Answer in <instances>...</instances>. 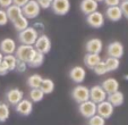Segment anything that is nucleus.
<instances>
[{"mask_svg":"<svg viewBox=\"0 0 128 125\" xmlns=\"http://www.w3.org/2000/svg\"><path fill=\"white\" fill-rule=\"evenodd\" d=\"M106 99L110 103H111L114 107H119L124 103V100H125V97H124V93L121 91H116L114 93H110L106 96Z\"/></svg>","mask_w":128,"mask_h":125,"instance_id":"412c9836","label":"nucleus"},{"mask_svg":"<svg viewBox=\"0 0 128 125\" xmlns=\"http://www.w3.org/2000/svg\"><path fill=\"white\" fill-rule=\"evenodd\" d=\"M106 62V70L108 72H114L119 68L120 66V60L118 58H114V57H109L104 60Z\"/></svg>","mask_w":128,"mask_h":125,"instance_id":"bb28decb","label":"nucleus"},{"mask_svg":"<svg viewBox=\"0 0 128 125\" xmlns=\"http://www.w3.org/2000/svg\"><path fill=\"white\" fill-rule=\"evenodd\" d=\"M16 48L17 44L15 42V40H12L10 38H5L0 42V51L4 55H12L16 51Z\"/></svg>","mask_w":128,"mask_h":125,"instance_id":"2eb2a0df","label":"nucleus"},{"mask_svg":"<svg viewBox=\"0 0 128 125\" xmlns=\"http://www.w3.org/2000/svg\"><path fill=\"white\" fill-rule=\"evenodd\" d=\"M38 36H39V32L36 31L33 26H27L25 30H23L18 33V39H20V42L22 44L34 46Z\"/></svg>","mask_w":128,"mask_h":125,"instance_id":"f03ea898","label":"nucleus"},{"mask_svg":"<svg viewBox=\"0 0 128 125\" xmlns=\"http://www.w3.org/2000/svg\"><path fill=\"white\" fill-rule=\"evenodd\" d=\"M86 22L93 29H100L104 25V15L101 12H95L86 15Z\"/></svg>","mask_w":128,"mask_h":125,"instance_id":"6e6552de","label":"nucleus"},{"mask_svg":"<svg viewBox=\"0 0 128 125\" xmlns=\"http://www.w3.org/2000/svg\"><path fill=\"white\" fill-rule=\"evenodd\" d=\"M125 79H126V80H128V75H126V76H125Z\"/></svg>","mask_w":128,"mask_h":125,"instance_id":"37998d69","label":"nucleus"},{"mask_svg":"<svg viewBox=\"0 0 128 125\" xmlns=\"http://www.w3.org/2000/svg\"><path fill=\"white\" fill-rule=\"evenodd\" d=\"M9 72L10 71H9V68H8V66L6 65V62L2 60V61L0 62V75L4 76V75H7Z\"/></svg>","mask_w":128,"mask_h":125,"instance_id":"e433bc0d","label":"nucleus"},{"mask_svg":"<svg viewBox=\"0 0 128 125\" xmlns=\"http://www.w3.org/2000/svg\"><path fill=\"white\" fill-rule=\"evenodd\" d=\"M27 3H28V0H12V4L16 6H20V7H23Z\"/></svg>","mask_w":128,"mask_h":125,"instance_id":"ea45409f","label":"nucleus"},{"mask_svg":"<svg viewBox=\"0 0 128 125\" xmlns=\"http://www.w3.org/2000/svg\"><path fill=\"white\" fill-rule=\"evenodd\" d=\"M15 109L18 114L23 116H28L32 114L33 111V102L28 99H24L23 98L20 102L17 103L16 106H15Z\"/></svg>","mask_w":128,"mask_h":125,"instance_id":"ddd939ff","label":"nucleus"},{"mask_svg":"<svg viewBox=\"0 0 128 125\" xmlns=\"http://www.w3.org/2000/svg\"><path fill=\"white\" fill-rule=\"evenodd\" d=\"M72 98L77 103L86 101L90 99V89L85 85H76L72 90Z\"/></svg>","mask_w":128,"mask_h":125,"instance_id":"39448f33","label":"nucleus"},{"mask_svg":"<svg viewBox=\"0 0 128 125\" xmlns=\"http://www.w3.org/2000/svg\"><path fill=\"white\" fill-rule=\"evenodd\" d=\"M27 62L25 61H22V60L17 59V62H16V67H15V71H17L18 73H24L26 72L27 70Z\"/></svg>","mask_w":128,"mask_h":125,"instance_id":"473e14b6","label":"nucleus"},{"mask_svg":"<svg viewBox=\"0 0 128 125\" xmlns=\"http://www.w3.org/2000/svg\"><path fill=\"white\" fill-rule=\"evenodd\" d=\"M96 105L98 103L93 102L92 100H86V101H83V102L80 103L78 106V111L80 113V115L83 117L87 118L88 119L90 117H92L93 115L96 114Z\"/></svg>","mask_w":128,"mask_h":125,"instance_id":"20e7f679","label":"nucleus"},{"mask_svg":"<svg viewBox=\"0 0 128 125\" xmlns=\"http://www.w3.org/2000/svg\"><path fill=\"white\" fill-rule=\"evenodd\" d=\"M10 116L9 105L5 102H0V123H5Z\"/></svg>","mask_w":128,"mask_h":125,"instance_id":"cd10ccee","label":"nucleus"},{"mask_svg":"<svg viewBox=\"0 0 128 125\" xmlns=\"http://www.w3.org/2000/svg\"><path fill=\"white\" fill-rule=\"evenodd\" d=\"M106 17L111 22H119L122 18V12L120 6H111L108 7L106 10Z\"/></svg>","mask_w":128,"mask_h":125,"instance_id":"dca6fc26","label":"nucleus"},{"mask_svg":"<svg viewBox=\"0 0 128 125\" xmlns=\"http://www.w3.org/2000/svg\"><path fill=\"white\" fill-rule=\"evenodd\" d=\"M86 76V71L82 67V66H75L69 71V77L74 83L76 84H80L85 80Z\"/></svg>","mask_w":128,"mask_h":125,"instance_id":"4468645a","label":"nucleus"},{"mask_svg":"<svg viewBox=\"0 0 128 125\" xmlns=\"http://www.w3.org/2000/svg\"><path fill=\"white\" fill-rule=\"evenodd\" d=\"M40 89L43 91L44 94L52 93L53 90H54V82L51 79H43L41 85H40Z\"/></svg>","mask_w":128,"mask_h":125,"instance_id":"5701e85b","label":"nucleus"},{"mask_svg":"<svg viewBox=\"0 0 128 125\" xmlns=\"http://www.w3.org/2000/svg\"><path fill=\"white\" fill-rule=\"evenodd\" d=\"M42 80H43V77H42L41 75L33 74V75H31V76H28V79H27V84H28V87L31 88V89H33V88H40V85H41V83H42Z\"/></svg>","mask_w":128,"mask_h":125,"instance_id":"c85d7f7f","label":"nucleus"},{"mask_svg":"<svg viewBox=\"0 0 128 125\" xmlns=\"http://www.w3.org/2000/svg\"><path fill=\"white\" fill-rule=\"evenodd\" d=\"M88 125H106V119L102 116L95 114L88 118Z\"/></svg>","mask_w":128,"mask_h":125,"instance_id":"7c9ffc66","label":"nucleus"},{"mask_svg":"<svg viewBox=\"0 0 128 125\" xmlns=\"http://www.w3.org/2000/svg\"><path fill=\"white\" fill-rule=\"evenodd\" d=\"M22 10H23V15L27 19H34L40 15L41 7L39 6L36 0H28V3L25 4L22 7Z\"/></svg>","mask_w":128,"mask_h":125,"instance_id":"7ed1b4c3","label":"nucleus"},{"mask_svg":"<svg viewBox=\"0 0 128 125\" xmlns=\"http://www.w3.org/2000/svg\"><path fill=\"white\" fill-rule=\"evenodd\" d=\"M85 49H86V51L90 53H100L102 51V49H103V43H102V41L98 38L91 39V40H88L86 42Z\"/></svg>","mask_w":128,"mask_h":125,"instance_id":"f3484780","label":"nucleus"},{"mask_svg":"<svg viewBox=\"0 0 128 125\" xmlns=\"http://www.w3.org/2000/svg\"><path fill=\"white\" fill-rule=\"evenodd\" d=\"M103 1L108 7H111V6H119L121 3V0H103Z\"/></svg>","mask_w":128,"mask_h":125,"instance_id":"4c0bfd02","label":"nucleus"},{"mask_svg":"<svg viewBox=\"0 0 128 125\" xmlns=\"http://www.w3.org/2000/svg\"><path fill=\"white\" fill-rule=\"evenodd\" d=\"M36 50L34 48V46H30V44H20V47L16 48L15 51V56L17 59L25 61L28 64L31 61V59L33 58V56L35 55Z\"/></svg>","mask_w":128,"mask_h":125,"instance_id":"f257e3e1","label":"nucleus"},{"mask_svg":"<svg viewBox=\"0 0 128 125\" xmlns=\"http://www.w3.org/2000/svg\"><path fill=\"white\" fill-rule=\"evenodd\" d=\"M100 61H101L100 53H90V52H87L86 55L84 56V64L86 65V67L90 68V70H93Z\"/></svg>","mask_w":128,"mask_h":125,"instance_id":"aec40b11","label":"nucleus"},{"mask_svg":"<svg viewBox=\"0 0 128 125\" xmlns=\"http://www.w3.org/2000/svg\"><path fill=\"white\" fill-rule=\"evenodd\" d=\"M106 92L102 89L101 85H94L90 89V100L95 103H100L101 101L106 100Z\"/></svg>","mask_w":128,"mask_h":125,"instance_id":"f8f14e48","label":"nucleus"},{"mask_svg":"<svg viewBox=\"0 0 128 125\" xmlns=\"http://www.w3.org/2000/svg\"><path fill=\"white\" fill-rule=\"evenodd\" d=\"M106 53L109 57H114L120 59L124 56V46L119 41H112L106 47Z\"/></svg>","mask_w":128,"mask_h":125,"instance_id":"9b49d317","label":"nucleus"},{"mask_svg":"<svg viewBox=\"0 0 128 125\" xmlns=\"http://www.w3.org/2000/svg\"><path fill=\"white\" fill-rule=\"evenodd\" d=\"M34 48H35L36 51H39V52L43 53V55L50 52V50H51V40H50V38H49L48 35H46V34H41V35H39L38 39H36V41H35V43H34Z\"/></svg>","mask_w":128,"mask_h":125,"instance_id":"423d86ee","label":"nucleus"},{"mask_svg":"<svg viewBox=\"0 0 128 125\" xmlns=\"http://www.w3.org/2000/svg\"><path fill=\"white\" fill-rule=\"evenodd\" d=\"M95 1H98V3H102L103 0H95Z\"/></svg>","mask_w":128,"mask_h":125,"instance_id":"79ce46f5","label":"nucleus"},{"mask_svg":"<svg viewBox=\"0 0 128 125\" xmlns=\"http://www.w3.org/2000/svg\"><path fill=\"white\" fill-rule=\"evenodd\" d=\"M23 98H24V92L18 88H12L6 92V101L8 102V105L12 106H16Z\"/></svg>","mask_w":128,"mask_h":125,"instance_id":"1a4fd4ad","label":"nucleus"},{"mask_svg":"<svg viewBox=\"0 0 128 125\" xmlns=\"http://www.w3.org/2000/svg\"><path fill=\"white\" fill-rule=\"evenodd\" d=\"M52 12L56 15L64 16L68 14L70 10V1L69 0H52L51 3Z\"/></svg>","mask_w":128,"mask_h":125,"instance_id":"0eeeda50","label":"nucleus"},{"mask_svg":"<svg viewBox=\"0 0 128 125\" xmlns=\"http://www.w3.org/2000/svg\"><path fill=\"white\" fill-rule=\"evenodd\" d=\"M80 8L83 14L88 15V14H91V13L98 10V8H99V3L95 1V0H82V1H80Z\"/></svg>","mask_w":128,"mask_h":125,"instance_id":"6ab92c4d","label":"nucleus"},{"mask_svg":"<svg viewBox=\"0 0 128 125\" xmlns=\"http://www.w3.org/2000/svg\"><path fill=\"white\" fill-rule=\"evenodd\" d=\"M122 1H128V0H122Z\"/></svg>","mask_w":128,"mask_h":125,"instance_id":"c03bdc74","label":"nucleus"},{"mask_svg":"<svg viewBox=\"0 0 128 125\" xmlns=\"http://www.w3.org/2000/svg\"><path fill=\"white\" fill-rule=\"evenodd\" d=\"M2 60L6 62V65L8 66L9 71H15V67H16V62H17V58L16 56L12 53V55H5L2 58Z\"/></svg>","mask_w":128,"mask_h":125,"instance_id":"c756f323","label":"nucleus"},{"mask_svg":"<svg viewBox=\"0 0 128 125\" xmlns=\"http://www.w3.org/2000/svg\"><path fill=\"white\" fill-rule=\"evenodd\" d=\"M6 13H7V16H8V19L10 22H14L16 18H18L20 16L23 15V10H22V7L20 6H16V5H10L9 7L6 8Z\"/></svg>","mask_w":128,"mask_h":125,"instance_id":"4be33fe9","label":"nucleus"},{"mask_svg":"<svg viewBox=\"0 0 128 125\" xmlns=\"http://www.w3.org/2000/svg\"><path fill=\"white\" fill-rule=\"evenodd\" d=\"M44 62V55L39 51H36L35 55L33 56V58L31 59V61L27 64L30 67H33V68H36V67H40Z\"/></svg>","mask_w":128,"mask_h":125,"instance_id":"a878e982","label":"nucleus"},{"mask_svg":"<svg viewBox=\"0 0 128 125\" xmlns=\"http://www.w3.org/2000/svg\"><path fill=\"white\" fill-rule=\"evenodd\" d=\"M39 6L42 8V9H48V8L51 7V3L52 0H36Z\"/></svg>","mask_w":128,"mask_h":125,"instance_id":"f704fd0d","label":"nucleus"},{"mask_svg":"<svg viewBox=\"0 0 128 125\" xmlns=\"http://www.w3.org/2000/svg\"><path fill=\"white\" fill-rule=\"evenodd\" d=\"M114 107L108 100L101 101L100 103L96 105V114L102 116L104 119H108V118L111 117L112 114H114Z\"/></svg>","mask_w":128,"mask_h":125,"instance_id":"9d476101","label":"nucleus"},{"mask_svg":"<svg viewBox=\"0 0 128 125\" xmlns=\"http://www.w3.org/2000/svg\"><path fill=\"white\" fill-rule=\"evenodd\" d=\"M93 71H94V73L96 75H104V74H106V73H109L108 72V70H106V62L104 61H100L99 64H98L96 66H95L94 68H93Z\"/></svg>","mask_w":128,"mask_h":125,"instance_id":"2f4dec72","label":"nucleus"},{"mask_svg":"<svg viewBox=\"0 0 128 125\" xmlns=\"http://www.w3.org/2000/svg\"><path fill=\"white\" fill-rule=\"evenodd\" d=\"M101 87L106 92V94H110L119 90V82L114 77H109V79H106L102 82Z\"/></svg>","mask_w":128,"mask_h":125,"instance_id":"a211bd4d","label":"nucleus"},{"mask_svg":"<svg viewBox=\"0 0 128 125\" xmlns=\"http://www.w3.org/2000/svg\"><path fill=\"white\" fill-rule=\"evenodd\" d=\"M10 5H12V0H0V7L7 8Z\"/></svg>","mask_w":128,"mask_h":125,"instance_id":"58836bf2","label":"nucleus"},{"mask_svg":"<svg viewBox=\"0 0 128 125\" xmlns=\"http://www.w3.org/2000/svg\"><path fill=\"white\" fill-rule=\"evenodd\" d=\"M119 6H120L121 12H122V16L128 19V1H121Z\"/></svg>","mask_w":128,"mask_h":125,"instance_id":"c9c22d12","label":"nucleus"},{"mask_svg":"<svg viewBox=\"0 0 128 125\" xmlns=\"http://www.w3.org/2000/svg\"><path fill=\"white\" fill-rule=\"evenodd\" d=\"M44 98V93L40 88H33L30 91V99L32 102H40Z\"/></svg>","mask_w":128,"mask_h":125,"instance_id":"393cba45","label":"nucleus"},{"mask_svg":"<svg viewBox=\"0 0 128 125\" xmlns=\"http://www.w3.org/2000/svg\"><path fill=\"white\" fill-rule=\"evenodd\" d=\"M2 58H4V53L1 52V51H0V62L2 61Z\"/></svg>","mask_w":128,"mask_h":125,"instance_id":"a19ab883","label":"nucleus"},{"mask_svg":"<svg viewBox=\"0 0 128 125\" xmlns=\"http://www.w3.org/2000/svg\"><path fill=\"white\" fill-rule=\"evenodd\" d=\"M9 19H8L7 13L5 9H0V26H5L8 24Z\"/></svg>","mask_w":128,"mask_h":125,"instance_id":"72a5a7b5","label":"nucleus"},{"mask_svg":"<svg viewBox=\"0 0 128 125\" xmlns=\"http://www.w3.org/2000/svg\"><path fill=\"white\" fill-rule=\"evenodd\" d=\"M12 25H14V27L18 32L23 31V30H25L27 26H28V19H27L24 15L20 16L18 18H16L14 22H12Z\"/></svg>","mask_w":128,"mask_h":125,"instance_id":"b1692460","label":"nucleus"}]
</instances>
